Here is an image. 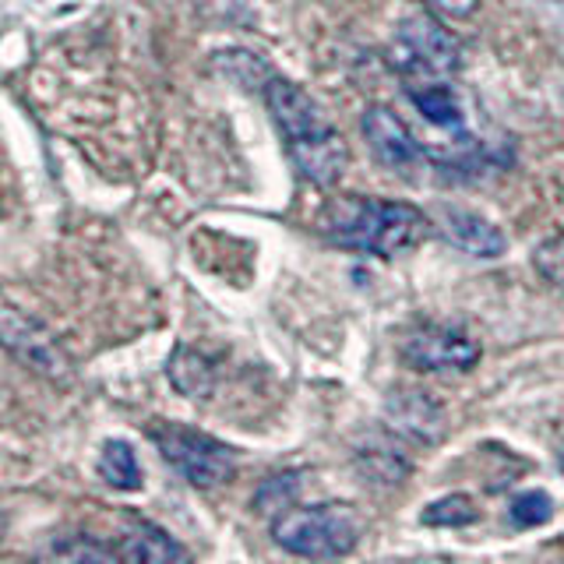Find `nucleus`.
<instances>
[{"label":"nucleus","mask_w":564,"mask_h":564,"mask_svg":"<svg viewBox=\"0 0 564 564\" xmlns=\"http://www.w3.org/2000/svg\"><path fill=\"white\" fill-rule=\"evenodd\" d=\"M264 102H269L282 145H286L300 176L314 187L339 184V176L349 166V145L322 106L286 78H272L264 85Z\"/></svg>","instance_id":"f257e3e1"},{"label":"nucleus","mask_w":564,"mask_h":564,"mask_svg":"<svg viewBox=\"0 0 564 564\" xmlns=\"http://www.w3.org/2000/svg\"><path fill=\"white\" fill-rule=\"evenodd\" d=\"M427 229L431 223L420 208L405 202L364 198V194L332 198L322 212V234L332 243L378 258H395L410 251L427 237Z\"/></svg>","instance_id":"f03ea898"},{"label":"nucleus","mask_w":564,"mask_h":564,"mask_svg":"<svg viewBox=\"0 0 564 564\" xmlns=\"http://www.w3.org/2000/svg\"><path fill=\"white\" fill-rule=\"evenodd\" d=\"M364 519L352 505L322 501L311 508H286L272 519V540L296 557H346L360 543Z\"/></svg>","instance_id":"7ed1b4c3"},{"label":"nucleus","mask_w":564,"mask_h":564,"mask_svg":"<svg viewBox=\"0 0 564 564\" xmlns=\"http://www.w3.org/2000/svg\"><path fill=\"white\" fill-rule=\"evenodd\" d=\"M388 61L399 70L402 85L420 82H452L463 67V46L455 35L423 8L416 14H405L395 25Z\"/></svg>","instance_id":"20e7f679"},{"label":"nucleus","mask_w":564,"mask_h":564,"mask_svg":"<svg viewBox=\"0 0 564 564\" xmlns=\"http://www.w3.org/2000/svg\"><path fill=\"white\" fill-rule=\"evenodd\" d=\"M149 437L159 448V455H163L191 487L212 490L226 480H234L237 452L223 445V441H216L212 434H202V431L184 427V423H173V420H155L149 427Z\"/></svg>","instance_id":"39448f33"},{"label":"nucleus","mask_w":564,"mask_h":564,"mask_svg":"<svg viewBox=\"0 0 564 564\" xmlns=\"http://www.w3.org/2000/svg\"><path fill=\"white\" fill-rule=\"evenodd\" d=\"M402 360L416 370H469L480 360V343L463 328L448 325H416L402 335Z\"/></svg>","instance_id":"423d86ee"},{"label":"nucleus","mask_w":564,"mask_h":564,"mask_svg":"<svg viewBox=\"0 0 564 564\" xmlns=\"http://www.w3.org/2000/svg\"><path fill=\"white\" fill-rule=\"evenodd\" d=\"M4 346L11 357H18L25 367H32L43 378H67L70 360L64 357L61 343L53 339V332H46L35 317L22 314L18 307L4 311Z\"/></svg>","instance_id":"0eeeda50"},{"label":"nucleus","mask_w":564,"mask_h":564,"mask_svg":"<svg viewBox=\"0 0 564 564\" xmlns=\"http://www.w3.org/2000/svg\"><path fill=\"white\" fill-rule=\"evenodd\" d=\"M364 134L375 159L388 170L410 173L427 159L423 141H416V134L405 128V120L395 110H388V106H370L364 113Z\"/></svg>","instance_id":"6e6552de"},{"label":"nucleus","mask_w":564,"mask_h":564,"mask_svg":"<svg viewBox=\"0 0 564 564\" xmlns=\"http://www.w3.org/2000/svg\"><path fill=\"white\" fill-rule=\"evenodd\" d=\"M437 226L441 234H445L458 251H466L473 258H501L505 254V234L490 219L476 216V212H466V208H441L437 212Z\"/></svg>","instance_id":"1a4fd4ad"},{"label":"nucleus","mask_w":564,"mask_h":564,"mask_svg":"<svg viewBox=\"0 0 564 564\" xmlns=\"http://www.w3.org/2000/svg\"><path fill=\"white\" fill-rule=\"evenodd\" d=\"M410 102L416 106V113L437 131H448L458 141H466V113L463 102L455 96L452 82H420V85H402Z\"/></svg>","instance_id":"9d476101"},{"label":"nucleus","mask_w":564,"mask_h":564,"mask_svg":"<svg viewBox=\"0 0 564 564\" xmlns=\"http://www.w3.org/2000/svg\"><path fill=\"white\" fill-rule=\"evenodd\" d=\"M117 561H187L191 554L152 522H131L113 546Z\"/></svg>","instance_id":"9b49d317"},{"label":"nucleus","mask_w":564,"mask_h":564,"mask_svg":"<svg viewBox=\"0 0 564 564\" xmlns=\"http://www.w3.org/2000/svg\"><path fill=\"white\" fill-rule=\"evenodd\" d=\"M102 484H110L113 490H141V466H138V455L128 441H106L102 452H99V463H96Z\"/></svg>","instance_id":"f8f14e48"},{"label":"nucleus","mask_w":564,"mask_h":564,"mask_svg":"<svg viewBox=\"0 0 564 564\" xmlns=\"http://www.w3.org/2000/svg\"><path fill=\"white\" fill-rule=\"evenodd\" d=\"M392 413H395L392 427H399L402 434H410L416 441H434L437 437L434 431H427V423H437V427H441V410H437L434 402L423 399V395L405 392L402 399L392 402Z\"/></svg>","instance_id":"ddd939ff"},{"label":"nucleus","mask_w":564,"mask_h":564,"mask_svg":"<svg viewBox=\"0 0 564 564\" xmlns=\"http://www.w3.org/2000/svg\"><path fill=\"white\" fill-rule=\"evenodd\" d=\"M296 494H300V473H282V476H269L258 494H254V508L261 511V516H282L286 508L296 505Z\"/></svg>","instance_id":"4468645a"},{"label":"nucleus","mask_w":564,"mask_h":564,"mask_svg":"<svg viewBox=\"0 0 564 564\" xmlns=\"http://www.w3.org/2000/svg\"><path fill=\"white\" fill-rule=\"evenodd\" d=\"M170 378L184 395H205L212 388V370L205 357H198L194 349H176V357L170 364Z\"/></svg>","instance_id":"2eb2a0df"},{"label":"nucleus","mask_w":564,"mask_h":564,"mask_svg":"<svg viewBox=\"0 0 564 564\" xmlns=\"http://www.w3.org/2000/svg\"><path fill=\"white\" fill-rule=\"evenodd\" d=\"M476 519H480V508H476V501L466 498V494H448V498H441V501L423 508V516H420V522L441 525V529H448V525H469Z\"/></svg>","instance_id":"dca6fc26"},{"label":"nucleus","mask_w":564,"mask_h":564,"mask_svg":"<svg viewBox=\"0 0 564 564\" xmlns=\"http://www.w3.org/2000/svg\"><path fill=\"white\" fill-rule=\"evenodd\" d=\"M508 516L519 529H536V525H546L554 519V501H551V494H546V490H525V494H519L516 501H511Z\"/></svg>","instance_id":"f3484780"},{"label":"nucleus","mask_w":564,"mask_h":564,"mask_svg":"<svg viewBox=\"0 0 564 564\" xmlns=\"http://www.w3.org/2000/svg\"><path fill=\"white\" fill-rule=\"evenodd\" d=\"M533 264L540 269V275L551 282V286L564 290V234L540 243L536 254H533Z\"/></svg>","instance_id":"a211bd4d"},{"label":"nucleus","mask_w":564,"mask_h":564,"mask_svg":"<svg viewBox=\"0 0 564 564\" xmlns=\"http://www.w3.org/2000/svg\"><path fill=\"white\" fill-rule=\"evenodd\" d=\"M420 4L434 14H445V18H469L476 8H480V0H420Z\"/></svg>","instance_id":"6ab92c4d"},{"label":"nucleus","mask_w":564,"mask_h":564,"mask_svg":"<svg viewBox=\"0 0 564 564\" xmlns=\"http://www.w3.org/2000/svg\"><path fill=\"white\" fill-rule=\"evenodd\" d=\"M557 469H561V473H564V445H561V448H557Z\"/></svg>","instance_id":"aec40b11"}]
</instances>
